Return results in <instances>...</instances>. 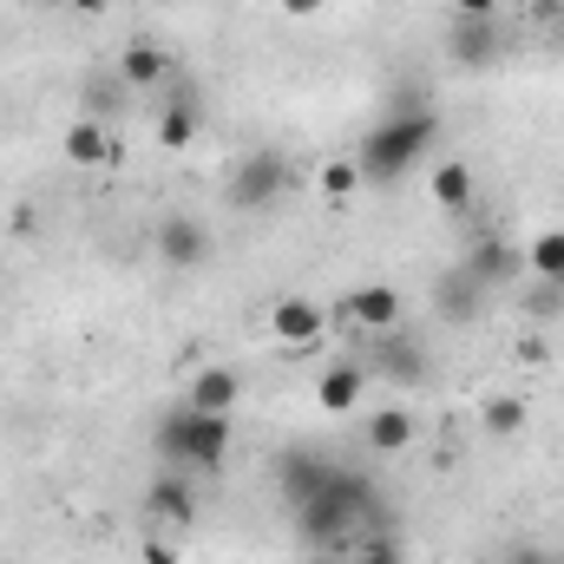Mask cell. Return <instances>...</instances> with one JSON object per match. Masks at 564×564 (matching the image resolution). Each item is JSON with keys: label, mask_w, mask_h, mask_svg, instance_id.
<instances>
[{"label": "cell", "mask_w": 564, "mask_h": 564, "mask_svg": "<svg viewBox=\"0 0 564 564\" xmlns=\"http://www.w3.org/2000/svg\"><path fill=\"white\" fill-rule=\"evenodd\" d=\"M453 13H466V20H499V0H453Z\"/></svg>", "instance_id": "d4e9b609"}, {"label": "cell", "mask_w": 564, "mask_h": 564, "mask_svg": "<svg viewBox=\"0 0 564 564\" xmlns=\"http://www.w3.org/2000/svg\"><path fill=\"white\" fill-rule=\"evenodd\" d=\"M375 341V375H388V388H414L426 381V348L421 335H408V328H388V335H368Z\"/></svg>", "instance_id": "52a82bcc"}, {"label": "cell", "mask_w": 564, "mask_h": 564, "mask_svg": "<svg viewBox=\"0 0 564 564\" xmlns=\"http://www.w3.org/2000/svg\"><path fill=\"white\" fill-rule=\"evenodd\" d=\"M237 394H243V381L230 368H197L191 388H184V401L204 408V414H237Z\"/></svg>", "instance_id": "9a60e30c"}, {"label": "cell", "mask_w": 564, "mask_h": 564, "mask_svg": "<svg viewBox=\"0 0 564 564\" xmlns=\"http://www.w3.org/2000/svg\"><path fill=\"white\" fill-rule=\"evenodd\" d=\"M177 558H184V539H171V532L144 539V564H177Z\"/></svg>", "instance_id": "cb8c5ba5"}, {"label": "cell", "mask_w": 564, "mask_h": 564, "mask_svg": "<svg viewBox=\"0 0 564 564\" xmlns=\"http://www.w3.org/2000/svg\"><path fill=\"white\" fill-rule=\"evenodd\" d=\"M348 564H408L401 558V545H394V539H381V532H375V539H361V545H355V558Z\"/></svg>", "instance_id": "603a6c76"}, {"label": "cell", "mask_w": 564, "mask_h": 564, "mask_svg": "<svg viewBox=\"0 0 564 564\" xmlns=\"http://www.w3.org/2000/svg\"><path fill=\"white\" fill-rule=\"evenodd\" d=\"M479 302H486V282H473L466 270H453L446 282H433V315H440V322H453V328H459V322H473V315H479Z\"/></svg>", "instance_id": "5bb4252c"}, {"label": "cell", "mask_w": 564, "mask_h": 564, "mask_svg": "<svg viewBox=\"0 0 564 564\" xmlns=\"http://www.w3.org/2000/svg\"><path fill=\"white\" fill-rule=\"evenodd\" d=\"M368 394V361H328L322 381H315V408L322 414H355Z\"/></svg>", "instance_id": "8fae6325"}, {"label": "cell", "mask_w": 564, "mask_h": 564, "mask_svg": "<svg viewBox=\"0 0 564 564\" xmlns=\"http://www.w3.org/2000/svg\"><path fill=\"white\" fill-rule=\"evenodd\" d=\"M440 53H446L459 73H492V59L506 53L499 20H466V13H453V20H446V40H440Z\"/></svg>", "instance_id": "277c9868"}, {"label": "cell", "mask_w": 564, "mask_h": 564, "mask_svg": "<svg viewBox=\"0 0 564 564\" xmlns=\"http://www.w3.org/2000/svg\"><path fill=\"white\" fill-rule=\"evenodd\" d=\"M282 191H289V158L276 144H257V151L237 158V171L224 184V204L230 210H263V204H276Z\"/></svg>", "instance_id": "3957f363"}, {"label": "cell", "mask_w": 564, "mask_h": 564, "mask_svg": "<svg viewBox=\"0 0 564 564\" xmlns=\"http://www.w3.org/2000/svg\"><path fill=\"white\" fill-rule=\"evenodd\" d=\"M302 564H348V558H335V552H308Z\"/></svg>", "instance_id": "f546056e"}, {"label": "cell", "mask_w": 564, "mask_h": 564, "mask_svg": "<svg viewBox=\"0 0 564 564\" xmlns=\"http://www.w3.org/2000/svg\"><path fill=\"white\" fill-rule=\"evenodd\" d=\"M158 459L164 466H177V473H224V459H230V414H204V408H177V414H164L158 421Z\"/></svg>", "instance_id": "7a4b0ae2"}, {"label": "cell", "mask_w": 564, "mask_h": 564, "mask_svg": "<svg viewBox=\"0 0 564 564\" xmlns=\"http://www.w3.org/2000/svg\"><path fill=\"white\" fill-rule=\"evenodd\" d=\"M270 335H276L282 348H315V341L328 335V308L308 302V295H276V308H270Z\"/></svg>", "instance_id": "ba28073f"}, {"label": "cell", "mask_w": 564, "mask_h": 564, "mask_svg": "<svg viewBox=\"0 0 564 564\" xmlns=\"http://www.w3.org/2000/svg\"><path fill=\"white\" fill-rule=\"evenodd\" d=\"M426 191H433V204H440L446 217H466V210H473V197H479L473 164H459V158H440V164H433V177H426Z\"/></svg>", "instance_id": "7c38bea8"}, {"label": "cell", "mask_w": 564, "mask_h": 564, "mask_svg": "<svg viewBox=\"0 0 564 564\" xmlns=\"http://www.w3.org/2000/svg\"><path fill=\"white\" fill-rule=\"evenodd\" d=\"M479 421H486L492 440H519V433H525V401H519V394H492Z\"/></svg>", "instance_id": "44dd1931"}, {"label": "cell", "mask_w": 564, "mask_h": 564, "mask_svg": "<svg viewBox=\"0 0 564 564\" xmlns=\"http://www.w3.org/2000/svg\"><path fill=\"white\" fill-rule=\"evenodd\" d=\"M191 139H197V99L184 93L177 106H164V119H158V144H164V151H184Z\"/></svg>", "instance_id": "ffe728a7"}, {"label": "cell", "mask_w": 564, "mask_h": 564, "mask_svg": "<svg viewBox=\"0 0 564 564\" xmlns=\"http://www.w3.org/2000/svg\"><path fill=\"white\" fill-rule=\"evenodd\" d=\"M506 564H552V552H539V545H519Z\"/></svg>", "instance_id": "83f0119b"}, {"label": "cell", "mask_w": 564, "mask_h": 564, "mask_svg": "<svg viewBox=\"0 0 564 564\" xmlns=\"http://www.w3.org/2000/svg\"><path fill=\"white\" fill-rule=\"evenodd\" d=\"M466 276L473 282H519L525 276V250H512V243H499V237H479L473 243V257H466Z\"/></svg>", "instance_id": "4fadbf2b"}, {"label": "cell", "mask_w": 564, "mask_h": 564, "mask_svg": "<svg viewBox=\"0 0 564 564\" xmlns=\"http://www.w3.org/2000/svg\"><path fill=\"white\" fill-rule=\"evenodd\" d=\"M328 473H335V459L328 453H308V446H289L276 459V486H282V506L295 512L302 499H315L322 486H328Z\"/></svg>", "instance_id": "9c48e42d"}, {"label": "cell", "mask_w": 564, "mask_h": 564, "mask_svg": "<svg viewBox=\"0 0 564 564\" xmlns=\"http://www.w3.org/2000/svg\"><path fill=\"white\" fill-rule=\"evenodd\" d=\"M525 270L539 282H564V230H539L525 243Z\"/></svg>", "instance_id": "d6986e66"}, {"label": "cell", "mask_w": 564, "mask_h": 564, "mask_svg": "<svg viewBox=\"0 0 564 564\" xmlns=\"http://www.w3.org/2000/svg\"><path fill=\"white\" fill-rule=\"evenodd\" d=\"M33 224H40V217H33V204H20V210H13V237H33Z\"/></svg>", "instance_id": "4316f807"}, {"label": "cell", "mask_w": 564, "mask_h": 564, "mask_svg": "<svg viewBox=\"0 0 564 564\" xmlns=\"http://www.w3.org/2000/svg\"><path fill=\"white\" fill-rule=\"evenodd\" d=\"M361 440H368L375 453H401V446H414V414H408V408H375V414L361 421Z\"/></svg>", "instance_id": "ac0fdd59"}, {"label": "cell", "mask_w": 564, "mask_h": 564, "mask_svg": "<svg viewBox=\"0 0 564 564\" xmlns=\"http://www.w3.org/2000/svg\"><path fill=\"white\" fill-rule=\"evenodd\" d=\"M335 322H348L361 335H388V328H401V289L394 282H361V289L341 295Z\"/></svg>", "instance_id": "8992f818"}, {"label": "cell", "mask_w": 564, "mask_h": 564, "mask_svg": "<svg viewBox=\"0 0 564 564\" xmlns=\"http://www.w3.org/2000/svg\"><path fill=\"white\" fill-rule=\"evenodd\" d=\"M328 0H282V20H315Z\"/></svg>", "instance_id": "484cf974"}, {"label": "cell", "mask_w": 564, "mask_h": 564, "mask_svg": "<svg viewBox=\"0 0 564 564\" xmlns=\"http://www.w3.org/2000/svg\"><path fill=\"white\" fill-rule=\"evenodd\" d=\"M158 257H164L171 270H204L210 230H204L197 217H164V224H158Z\"/></svg>", "instance_id": "30bf717a"}, {"label": "cell", "mask_w": 564, "mask_h": 564, "mask_svg": "<svg viewBox=\"0 0 564 564\" xmlns=\"http://www.w3.org/2000/svg\"><path fill=\"white\" fill-rule=\"evenodd\" d=\"M315 184H322V197H355V191H361V164H355V158H328V164L315 171Z\"/></svg>", "instance_id": "7402d4cb"}, {"label": "cell", "mask_w": 564, "mask_h": 564, "mask_svg": "<svg viewBox=\"0 0 564 564\" xmlns=\"http://www.w3.org/2000/svg\"><path fill=\"white\" fill-rule=\"evenodd\" d=\"M73 7H79V13H106L112 0H73Z\"/></svg>", "instance_id": "f1b7e54d"}, {"label": "cell", "mask_w": 564, "mask_h": 564, "mask_svg": "<svg viewBox=\"0 0 564 564\" xmlns=\"http://www.w3.org/2000/svg\"><path fill=\"white\" fill-rule=\"evenodd\" d=\"M433 144H440V112L426 106V112H388L361 151H355V164H361V184H394V177H408L414 164L433 158Z\"/></svg>", "instance_id": "6da1fadb"}, {"label": "cell", "mask_w": 564, "mask_h": 564, "mask_svg": "<svg viewBox=\"0 0 564 564\" xmlns=\"http://www.w3.org/2000/svg\"><path fill=\"white\" fill-rule=\"evenodd\" d=\"M177 73V59L164 53V46H151V40H126V53H119V79L126 86H164Z\"/></svg>", "instance_id": "2e32d148"}, {"label": "cell", "mask_w": 564, "mask_h": 564, "mask_svg": "<svg viewBox=\"0 0 564 564\" xmlns=\"http://www.w3.org/2000/svg\"><path fill=\"white\" fill-rule=\"evenodd\" d=\"M144 7H177V0H144Z\"/></svg>", "instance_id": "4dcf8cb0"}, {"label": "cell", "mask_w": 564, "mask_h": 564, "mask_svg": "<svg viewBox=\"0 0 564 564\" xmlns=\"http://www.w3.org/2000/svg\"><path fill=\"white\" fill-rule=\"evenodd\" d=\"M59 144H66V158H73V164H86V171H99V164H112V158H119V144H112V132H106L99 119H73Z\"/></svg>", "instance_id": "e0dca14e"}, {"label": "cell", "mask_w": 564, "mask_h": 564, "mask_svg": "<svg viewBox=\"0 0 564 564\" xmlns=\"http://www.w3.org/2000/svg\"><path fill=\"white\" fill-rule=\"evenodd\" d=\"M144 519H151V532H171V539H184V532L197 525V492H191V479H184L177 466H164V473L151 479Z\"/></svg>", "instance_id": "5b68a950"}]
</instances>
